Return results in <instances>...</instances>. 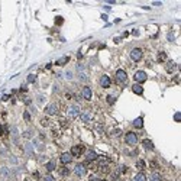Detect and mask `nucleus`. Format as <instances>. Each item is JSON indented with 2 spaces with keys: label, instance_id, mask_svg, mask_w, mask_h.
<instances>
[{
  "label": "nucleus",
  "instance_id": "nucleus-12",
  "mask_svg": "<svg viewBox=\"0 0 181 181\" xmlns=\"http://www.w3.org/2000/svg\"><path fill=\"white\" fill-rule=\"evenodd\" d=\"M132 91H133L135 94H138V96H142V94H144V87L140 84H133L132 86Z\"/></svg>",
  "mask_w": 181,
  "mask_h": 181
},
{
  "label": "nucleus",
  "instance_id": "nucleus-19",
  "mask_svg": "<svg viewBox=\"0 0 181 181\" xmlns=\"http://www.w3.org/2000/svg\"><path fill=\"white\" fill-rule=\"evenodd\" d=\"M149 180L151 181H161V175H159L158 172H152L151 177H149Z\"/></svg>",
  "mask_w": 181,
  "mask_h": 181
},
{
  "label": "nucleus",
  "instance_id": "nucleus-42",
  "mask_svg": "<svg viewBox=\"0 0 181 181\" xmlns=\"http://www.w3.org/2000/svg\"><path fill=\"white\" fill-rule=\"evenodd\" d=\"M25 181H29V180H25Z\"/></svg>",
  "mask_w": 181,
  "mask_h": 181
},
{
  "label": "nucleus",
  "instance_id": "nucleus-22",
  "mask_svg": "<svg viewBox=\"0 0 181 181\" xmlns=\"http://www.w3.org/2000/svg\"><path fill=\"white\" fill-rule=\"evenodd\" d=\"M156 59H158V63H164V61L167 59V54L165 52H159L158 54V58H156Z\"/></svg>",
  "mask_w": 181,
  "mask_h": 181
},
{
  "label": "nucleus",
  "instance_id": "nucleus-2",
  "mask_svg": "<svg viewBox=\"0 0 181 181\" xmlns=\"http://www.w3.org/2000/svg\"><path fill=\"white\" fill-rule=\"evenodd\" d=\"M125 142L128 145H136L138 144V136L135 132H128L125 135Z\"/></svg>",
  "mask_w": 181,
  "mask_h": 181
},
{
  "label": "nucleus",
  "instance_id": "nucleus-8",
  "mask_svg": "<svg viewBox=\"0 0 181 181\" xmlns=\"http://www.w3.org/2000/svg\"><path fill=\"white\" fill-rule=\"evenodd\" d=\"M116 80H117V83H126L128 75H126V72L123 70H117L116 71Z\"/></svg>",
  "mask_w": 181,
  "mask_h": 181
},
{
  "label": "nucleus",
  "instance_id": "nucleus-10",
  "mask_svg": "<svg viewBox=\"0 0 181 181\" xmlns=\"http://www.w3.org/2000/svg\"><path fill=\"white\" fill-rule=\"evenodd\" d=\"M59 161L65 165V164H70L72 161V155L70 152H64V154H61V156H59Z\"/></svg>",
  "mask_w": 181,
  "mask_h": 181
},
{
  "label": "nucleus",
  "instance_id": "nucleus-40",
  "mask_svg": "<svg viewBox=\"0 0 181 181\" xmlns=\"http://www.w3.org/2000/svg\"><path fill=\"white\" fill-rule=\"evenodd\" d=\"M67 78H72V74H71V72H67Z\"/></svg>",
  "mask_w": 181,
  "mask_h": 181
},
{
  "label": "nucleus",
  "instance_id": "nucleus-23",
  "mask_svg": "<svg viewBox=\"0 0 181 181\" xmlns=\"http://www.w3.org/2000/svg\"><path fill=\"white\" fill-rule=\"evenodd\" d=\"M106 100H107V103H109V104H115V101H116V96H112V94H109Z\"/></svg>",
  "mask_w": 181,
  "mask_h": 181
},
{
  "label": "nucleus",
  "instance_id": "nucleus-29",
  "mask_svg": "<svg viewBox=\"0 0 181 181\" xmlns=\"http://www.w3.org/2000/svg\"><path fill=\"white\" fill-rule=\"evenodd\" d=\"M44 181H55V180H54V177H52V175H49V174H48V175H45V177H44Z\"/></svg>",
  "mask_w": 181,
  "mask_h": 181
},
{
  "label": "nucleus",
  "instance_id": "nucleus-30",
  "mask_svg": "<svg viewBox=\"0 0 181 181\" xmlns=\"http://www.w3.org/2000/svg\"><path fill=\"white\" fill-rule=\"evenodd\" d=\"M23 117H25V120H26V122H29V120H31V115H29L28 112H25V113H23Z\"/></svg>",
  "mask_w": 181,
  "mask_h": 181
},
{
  "label": "nucleus",
  "instance_id": "nucleus-26",
  "mask_svg": "<svg viewBox=\"0 0 181 181\" xmlns=\"http://www.w3.org/2000/svg\"><path fill=\"white\" fill-rule=\"evenodd\" d=\"M26 80H28V83H35V81H36V75H35V74H29Z\"/></svg>",
  "mask_w": 181,
  "mask_h": 181
},
{
  "label": "nucleus",
  "instance_id": "nucleus-25",
  "mask_svg": "<svg viewBox=\"0 0 181 181\" xmlns=\"http://www.w3.org/2000/svg\"><path fill=\"white\" fill-rule=\"evenodd\" d=\"M59 174L63 175V177H67V175L70 174V171H68V168H65V167H64V168L59 169Z\"/></svg>",
  "mask_w": 181,
  "mask_h": 181
},
{
  "label": "nucleus",
  "instance_id": "nucleus-11",
  "mask_svg": "<svg viewBox=\"0 0 181 181\" xmlns=\"http://www.w3.org/2000/svg\"><path fill=\"white\" fill-rule=\"evenodd\" d=\"M91 88L90 87H84L83 88V91H81V96H83V99H86V100H90L91 99Z\"/></svg>",
  "mask_w": 181,
  "mask_h": 181
},
{
  "label": "nucleus",
  "instance_id": "nucleus-41",
  "mask_svg": "<svg viewBox=\"0 0 181 181\" xmlns=\"http://www.w3.org/2000/svg\"><path fill=\"white\" fill-rule=\"evenodd\" d=\"M100 181H107V180H100Z\"/></svg>",
  "mask_w": 181,
  "mask_h": 181
},
{
  "label": "nucleus",
  "instance_id": "nucleus-7",
  "mask_svg": "<svg viewBox=\"0 0 181 181\" xmlns=\"http://www.w3.org/2000/svg\"><path fill=\"white\" fill-rule=\"evenodd\" d=\"M100 86L103 88H109L110 86H112V80H110L109 75H101V77H100Z\"/></svg>",
  "mask_w": 181,
  "mask_h": 181
},
{
  "label": "nucleus",
  "instance_id": "nucleus-13",
  "mask_svg": "<svg viewBox=\"0 0 181 181\" xmlns=\"http://www.w3.org/2000/svg\"><path fill=\"white\" fill-rule=\"evenodd\" d=\"M133 126L136 129H142V128H144V117L139 116V117L135 119V120H133Z\"/></svg>",
  "mask_w": 181,
  "mask_h": 181
},
{
  "label": "nucleus",
  "instance_id": "nucleus-17",
  "mask_svg": "<svg viewBox=\"0 0 181 181\" xmlns=\"http://www.w3.org/2000/svg\"><path fill=\"white\" fill-rule=\"evenodd\" d=\"M133 181H146V175L144 172H139V174L135 175V180Z\"/></svg>",
  "mask_w": 181,
  "mask_h": 181
},
{
  "label": "nucleus",
  "instance_id": "nucleus-21",
  "mask_svg": "<svg viewBox=\"0 0 181 181\" xmlns=\"http://www.w3.org/2000/svg\"><path fill=\"white\" fill-rule=\"evenodd\" d=\"M45 167H47V169L51 172V171L55 169V162H54V161H49V162H47V165H45Z\"/></svg>",
  "mask_w": 181,
  "mask_h": 181
},
{
  "label": "nucleus",
  "instance_id": "nucleus-36",
  "mask_svg": "<svg viewBox=\"0 0 181 181\" xmlns=\"http://www.w3.org/2000/svg\"><path fill=\"white\" fill-rule=\"evenodd\" d=\"M2 172H3L4 175H7V172H9V169H7V168H2Z\"/></svg>",
  "mask_w": 181,
  "mask_h": 181
},
{
  "label": "nucleus",
  "instance_id": "nucleus-5",
  "mask_svg": "<svg viewBox=\"0 0 181 181\" xmlns=\"http://www.w3.org/2000/svg\"><path fill=\"white\" fill-rule=\"evenodd\" d=\"M146 78H148L146 72L142 71V70H139V71L135 72V81H138V84H140V83H145V81H146Z\"/></svg>",
  "mask_w": 181,
  "mask_h": 181
},
{
  "label": "nucleus",
  "instance_id": "nucleus-15",
  "mask_svg": "<svg viewBox=\"0 0 181 181\" xmlns=\"http://www.w3.org/2000/svg\"><path fill=\"white\" fill-rule=\"evenodd\" d=\"M142 145H144L145 149H148V151H154V144H152V140H151V139H144Z\"/></svg>",
  "mask_w": 181,
  "mask_h": 181
},
{
  "label": "nucleus",
  "instance_id": "nucleus-20",
  "mask_svg": "<svg viewBox=\"0 0 181 181\" xmlns=\"http://www.w3.org/2000/svg\"><path fill=\"white\" fill-rule=\"evenodd\" d=\"M80 117H81V120L83 122H88V120H90L91 119V116H90V113H81V115H80Z\"/></svg>",
  "mask_w": 181,
  "mask_h": 181
},
{
  "label": "nucleus",
  "instance_id": "nucleus-14",
  "mask_svg": "<svg viewBox=\"0 0 181 181\" xmlns=\"http://www.w3.org/2000/svg\"><path fill=\"white\" fill-rule=\"evenodd\" d=\"M99 156H97V154L94 152V151H88L87 155H86V161L87 162H91V161H94V159H97Z\"/></svg>",
  "mask_w": 181,
  "mask_h": 181
},
{
  "label": "nucleus",
  "instance_id": "nucleus-3",
  "mask_svg": "<svg viewBox=\"0 0 181 181\" xmlns=\"http://www.w3.org/2000/svg\"><path fill=\"white\" fill-rule=\"evenodd\" d=\"M74 172L78 177H84V175L87 174V168H86L84 164H77V165L74 167Z\"/></svg>",
  "mask_w": 181,
  "mask_h": 181
},
{
  "label": "nucleus",
  "instance_id": "nucleus-32",
  "mask_svg": "<svg viewBox=\"0 0 181 181\" xmlns=\"http://www.w3.org/2000/svg\"><path fill=\"white\" fill-rule=\"evenodd\" d=\"M23 136H25V138H31L32 136V131H26L25 133H23Z\"/></svg>",
  "mask_w": 181,
  "mask_h": 181
},
{
  "label": "nucleus",
  "instance_id": "nucleus-4",
  "mask_svg": "<svg viewBox=\"0 0 181 181\" xmlns=\"http://www.w3.org/2000/svg\"><path fill=\"white\" fill-rule=\"evenodd\" d=\"M80 116V107L77 106V104H72V106L68 107V117L71 119H75Z\"/></svg>",
  "mask_w": 181,
  "mask_h": 181
},
{
  "label": "nucleus",
  "instance_id": "nucleus-39",
  "mask_svg": "<svg viewBox=\"0 0 181 181\" xmlns=\"http://www.w3.org/2000/svg\"><path fill=\"white\" fill-rule=\"evenodd\" d=\"M33 177L35 178H39V172H33Z\"/></svg>",
  "mask_w": 181,
  "mask_h": 181
},
{
  "label": "nucleus",
  "instance_id": "nucleus-33",
  "mask_svg": "<svg viewBox=\"0 0 181 181\" xmlns=\"http://www.w3.org/2000/svg\"><path fill=\"white\" fill-rule=\"evenodd\" d=\"M4 132H6V126H0V136H2Z\"/></svg>",
  "mask_w": 181,
  "mask_h": 181
},
{
  "label": "nucleus",
  "instance_id": "nucleus-6",
  "mask_svg": "<svg viewBox=\"0 0 181 181\" xmlns=\"http://www.w3.org/2000/svg\"><path fill=\"white\" fill-rule=\"evenodd\" d=\"M45 113H47L48 116H54L58 113V106H56L55 103H49L47 107H45Z\"/></svg>",
  "mask_w": 181,
  "mask_h": 181
},
{
  "label": "nucleus",
  "instance_id": "nucleus-31",
  "mask_svg": "<svg viewBox=\"0 0 181 181\" xmlns=\"http://www.w3.org/2000/svg\"><path fill=\"white\" fill-rule=\"evenodd\" d=\"M174 120H175V122H180V120H181V115H180V113H175V115H174Z\"/></svg>",
  "mask_w": 181,
  "mask_h": 181
},
{
  "label": "nucleus",
  "instance_id": "nucleus-28",
  "mask_svg": "<svg viewBox=\"0 0 181 181\" xmlns=\"http://www.w3.org/2000/svg\"><path fill=\"white\" fill-rule=\"evenodd\" d=\"M55 22H56V25H61V23L64 22V19L61 18V16H56V18H55Z\"/></svg>",
  "mask_w": 181,
  "mask_h": 181
},
{
  "label": "nucleus",
  "instance_id": "nucleus-18",
  "mask_svg": "<svg viewBox=\"0 0 181 181\" xmlns=\"http://www.w3.org/2000/svg\"><path fill=\"white\" fill-rule=\"evenodd\" d=\"M175 68H177V64H175V63H172V61H169V63H168V65H167V71H168V72H172Z\"/></svg>",
  "mask_w": 181,
  "mask_h": 181
},
{
  "label": "nucleus",
  "instance_id": "nucleus-37",
  "mask_svg": "<svg viewBox=\"0 0 181 181\" xmlns=\"http://www.w3.org/2000/svg\"><path fill=\"white\" fill-rule=\"evenodd\" d=\"M168 41H174V36H172V33L168 35Z\"/></svg>",
  "mask_w": 181,
  "mask_h": 181
},
{
  "label": "nucleus",
  "instance_id": "nucleus-34",
  "mask_svg": "<svg viewBox=\"0 0 181 181\" xmlns=\"http://www.w3.org/2000/svg\"><path fill=\"white\" fill-rule=\"evenodd\" d=\"M26 151H28L29 154H32V152H33V151H32V146H31V144H28V145H26Z\"/></svg>",
  "mask_w": 181,
  "mask_h": 181
},
{
  "label": "nucleus",
  "instance_id": "nucleus-27",
  "mask_svg": "<svg viewBox=\"0 0 181 181\" xmlns=\"http://www.w3.org/2000/svg\"><path fill=\"white\" fill-rule=\"evenodd\" d=\"M78 78L81 80V81H87V75L84 72H78Z\"/></svg>",
  "mask_w": 181,
  "mask_h": 181
},
{
  "label": "nucleus",
  "instance_id": "nucleus-35",
  "mask_svg": "<svg viewBox=\"0 0 181 181\" xmlns=\"http://www.w3.org/2000/svg\"><path fill=\"white\" fill-rule=\"evenodd\" d=\"M77 70H78V71H80V72H81L83 70H84V65H81V64H78V65H77Z\"/></svg>",
  "mask_w": 181,
  "mask_h": 181
},
{
  "label": "nucleus",
  "instance_id": "nucleus-24",
  "mask_svg": "<svg viewBox=\"0 0 181 181\" xmlns=\"http://www.w3.org/2000/svg\"><path fill=\"white\" fill-rule=\"evenodd\" d=\"M136 167H138V168H139V169H144L145 167H146V164H145V161H142V159H139V161H138V162H136Z\"/></svg>",
  "mask_w": 181,
  "mask_h": 181
},
{
  "label": "nucleus",
  "instance_id": "nucleus-38",
  "mask_svg": "<svg viewBox=\"0 0 181 181\" xmlns=\"http://www.w3.org/2000/svg\"><path fill=\"white\" fill-rule=\"evenodd\" d=\"M151 167H152V168H155V167H156V161H152V162H151Z\"/></svg>",
  "mask_w": 181,
  "mask_h": 181
},
{
  "label": "nucleus",
  "instance_id": "nucleus-1",
  "mask_svg": "<svg viewBox=\"0 0 181 181\" xmlns=\"http://www.w3.org/2000/svg\"><path fill=\"white\" fill-rule=\"evenodd\" d=\"M142 56H144V52H142L140 48H133V49L131 51V58H132V61H135V63L140 61Z\"/></svg>",
  "mask_w": 181,
  "mask_h": 181
},
{
  "label": "nucleus",
  "instance_id": "nucleus-16",
  "mask_svg": "<svg viewBox=\"0 0 181 181\" xmlns=\"http://www.w3.org/2000/svg\"><path fill=\"white\" fill-rule=\"evenodd\" d=\"M68 61H70V56H63V58H59L56 61V65H65Z\"/></svg>",
  "mask_w": 181,
  "mask_h": 181
},
{
  "label": "nucleus",
  "instance_id": "nucleus-9",
  "mask_svg": "<svg viewBox=\"0 0 181 181\" xmlns=\"http://www.w3.org/2000/svg\"><path fill=\"white\" fill-rule=\"evenodd\" d=\"M83 152H84V146H83V145H75V146L71 148V152L70 154L74 156H80Z\"/></svg>",
  "mask_w": 181,
  "mask_h": 181
}]
</instances>
